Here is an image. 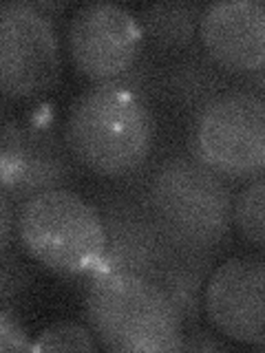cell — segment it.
<instances>
[{
  "instance_id": "1",
  "label": "cell",
  "mask_w": 265,
  "mask_h": 353,
  "mask_svg": "<svg viewBox=\"0 0 265 353\" xmlns=\"http://www.w3.org/2000/svg\"><path fill=\"white\" fill-rule=\"evenodd\" d=\"M62 137L73 161L86 170L104 179H128L150 159L157 124L146 97L110 82L73 99Z\"/></svg>"
},
{
  "instance_id": "2",
  "label": "cell",
  "mask_w": 265,
  "mask_h": 353,
  "mask_svg": "<svg viewBox=\"0 0 265 353\" xmlns=\"http://www.w3.org/2000/svg\"><path fill=\"white\" fill-rule=\"evenodd\" d=\"M84 320L99 349L113 353H177L186 325L153 279L97 272L86 279Z\"/></svg>"
},
{
  "instance_id": "3",
  "label": "cell",
  "mask_w": 265,
  "mask_h": 353,
  "mask_svg": "<svg viewBox=\"0 0 265 353\" xmlns=\"http://www.w3.org/2000/svg\"><path fill=\"white\" fill-rule=\"evenodd\" d=\"M139 194L175 252L217 254L230 239V188L193 154L161 159Z\"/></svg>"
},
{
  "instance_id": "4",
  "label": "cell",
  "mask_w": 265,
  "mask_h": 353,
  "mask_svg": "<svg viewBox=\"0 0 265 353\" xmlns=\"http://www.w3.org/2000/svg\"><path fill=\"white\" fill-rule=\"evenodd\" d=\"M16 236L31 261L64 279H88L102 270L106 250L102 214L69 188L20 201Z\"/></svg>"
},
{
  "instance_id": "5",
  "label": "cell",
  "mask_w": 265,
  "mask_h": 353,
  "mask_svg": "<svg viewBox=\"0 0 265 353\" xmlns=\"http://www.w3.org/2000/svg\"><path fill=\"white\" fill-rule=\"evenodd\" d=\"M190 154L224 179L250 181L265 168V99L254 88H228L193 115Z\"/></svg>"
},
{
  "instance_id": "6",
  "label": "cell",
  "mask_w": 265,
  "mask_h": 353,
  "mask_svg": "<svg viewBox=\"0 0 265 353\" xmlns=\"http://www.w3.org/2000/svg\"><path fill=\"white\" fill-rule=\"evenodd\" d=\"M60 40L33 3H0V95L36 99L58 84Z\"/></svg>"
},
{
  "instance_id": "7",
  "label": "cell",
  "mask_w": 265,
  "mask_h": 353,
  "mask_svg": "<svg viewBox=\"0 0 265 353\" xmlns=\"http://www.w3.org/2000/svg\"><path fill=\"white\" fill-rule=\"evenodd\" d=\"M73 172V157L49 110L0 126V185L16 203L66 188Z\"/></svg>"
},
{
  "instance_id": "8",
  "label": "cell",
  "mask_w": 265,
  "mask_h": 353,
  "mask_svg": "<svg viewBox=\"0 0 265 353\" xmlns=\"http://www.w3.org/2000/svg\"><path fill=\"white\" fill-rule=\"evenodd\" d=\"M66 47L75 71L93 86L128 75L144 53L137 16L115 3H88L73 11Z\"/></svg>"
},
{
  "instance_id": "9",
  "label": "cell",
  "mask_w": 265,
  "mask_h": 353,
  "mask_svg": "<svg viewBox=\"0 0 265 353\" xmlns=\"http://www.w3.org/2000/svg\"><path fill=\"white\" fill-rule=\"evenodd\" d=\"M208 323L239 345L265 349V261L232 256L210 272L204 290Z\"/></svg>"
},
{
  "instance_id": "10",
  "label": "cell",
  "mask_w": 265,
  "mask_h": 353,
  "mask_svg": "<svg viewBox=\"0 0 265 353\" xmlns=\"http://www.w3.org/2000/svg\"><path fill=\"white\" fill-rule=\"evenodd\" d=\"M106 232L104 263L99 272H124L153 279L175 252L141 194H113L97 205Z\"/></svg>"
},
{
  "instance_id": "11",
  "label": "cell",
  "mask_w": 265,
  "mask_h": 353,
  "mask_svg": "<svg viewBox=\"0 0 265 353\" xmlns=\"http://www.w3.org/2000/svg\"><path fill=\"white\" fill-rule=\"evenodd\" d=\"M197 40L228 75L250 77L265 64V5L261 0H219L202 9Z\"/></svg>"
},
{
  "instance_id": "12",
  "label": "cell",
  "mask_w": 265,
  "mask_h": 353,
  "mask_svg": "<svg viewBox=\"0 0 265 353\" xmlns=\"http://www.w3.org/2000/svg\"><path fill=\"white\" fill-rule=\"evenodd\" d=\"M228 88V73L221 71L199 49L175 55L170 64L157 69V77H155V95L161 97L166 104L193 115Z\"/></svg>"
},
{
  "instance_id": "13",
  "label": "cell",
  "mask_w": 265,
  "mask_h": 353,
  "mask_svg": "<svg viewBox=\"0 0 265 353\" xmlns=\"http://www.w3.org/2000/svg\"><path fill=\"white\" fill-rule=\"evenodd\" d=\"M204 5L188 3V0H170V3H155L139 11L137 22L141 27L144 44L157 53L179 55L197 49V25Z\"/></svg>"
},
{
  "instance_id": "14",
  "label": "cell",
  "mask_w": 265,
  "mask_h": 353,
  "mask_svg": "<svg viewBox=\"0 0 265 353\" xmlns=\"http://www.w3.org/2000/svg\"><path fill=\"white\" fill-rule=\"evenodd\" d=\"M213 263L215 254L173 252L159 274L155 276V283L161 287L166 296L175 303L177 312L181 314L186 331L199 327L204 290L208 276L213 272Z\"/></svg>"
},
{
  "instance_id": "15",
  "label": "cell",
  "mask_w": 265,
  "mask_h": 353,
  "mask_svg": "<svg viewBox=\"0 0 265 353\" xmlns=\"http://www.w3.org/2000/svg\"><path fill=\"white\" fill-rule=\"evenodd\" d=\"M265 179L263 174L254 176L241 192L232 199L230 219L241 239L252 248L263 250L265 245Z\"/></svg>"
},
{
  "instance_id": "16",
  "label": "cell",
  "mask_w": 265,
  "mask_h": 353,
  "mask_svg": "<svg viewBox=\"0 0 265 353\" xmlns=\"http://www.w3.org/2000/svg\"><path fill=\"white\" fill-rule=\"evenodd\" d=\"M31 351L47 353V351H88L95 353L99 351V345L93 336V331L77 325V323H55L47 329H42L36 336V340L31 342Z\"/></svg>"
},
{
  "instance_id": "17",
  "label": "cell",
  "mask_w": 265,
  "mask_h": 353,
  "mask_svg": "<svg viewBox=\"0 0 265 353\" xmlns=\"http://www.w3.org/2000/svg\"><path fill=\"white\" fill-rule=\"evenodd\" d=\"M31 272L18 254L9 248L0 250V305L11 307L31 287Z\"/></svg>"
},
{
  "instance_id": "18",
  "label": "cell",
  "mask_w": 265,
  "mask_h": 353,
  "mask_svg": "<svg viewBox=\"0 0 265 353\" xmlns=\"http://www.w3.org/2000/svg\"><path fill=\"white\" fill-rule=\"evenodd\" d=\"M31 351V336L11 307L0 305V353Z\"/></svg>"
},
{
  "instance_id": "19",
  "label": "cell",
  "mask_w": 265,
  "mask_h": 353,
  "mask_svg": "<svg viewBox=\"0 0 265 353\" xmlns=\"http://www.w3.org/2000/svg\"><path fill=\"white\" fill-rule=\"evenodd\" d=\"M16 201L7 194V190L0 185V250L11 245V239L16 234Z\"/></svg>"
},
{
  "instance_id": "20",
  "label": "cell",
  "mask_w": 265,
  "mask_h": 353,
  "mask_svg": "<svg viewBox=\"0 0 265 353\" xmlns=\"http://www.w3.org/2000/svg\"><path fill=\"white\" fill-rule=\"evenodd\" d=\"M228 345H224L221 340L213 338V334L202 331L199 327H193L190 334L184 336L181 351H226Z\"/></svg>"
},
{
  "instance_id": "21",
  "label": "cell",
  "mask_w": 265,
  "mask_h": 353,
  "mask_svg": "<svg viewBox=\"0 0 265 353\" xmlns=\"http://www.w3.org/2000/svg\"><path fill=\"white\" fill-rule=\"evenodd\" d=\"M5 99H3V95H0V126H3L5 124Z\"/></svg>"
}]
</instances>
